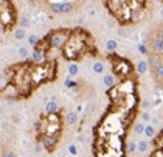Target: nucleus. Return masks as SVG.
I'll return each instance as SVG.
<instances>
[{"instance_id":"nucleus-18","label":"nucleus","mask_w":163,"mask_h":157,"mask_svg":"<svg viewBox=\"0 0 163 157\" xmlns=\"http://www.w3.org/2000/svg\"><path fill=\"white\" fill-rule=\"evenodd\" d=\"M20 22H22V28H26V26H28V19H26V17H22V19H20Z\"/></svg>"},{"instance_id":"nucleus-9","label":"nucleus","mask_w":163,"mask_h":157,"mask_svg":"<svg viewBox=\"0 0 163 157\" xmlns=\"http://www.w3.org/2000/svg\"><path fill=\"white\" fill-rule=\"evenodd\" d=\"M146 69H149V65H148V61H140L138 65H137V73H143Z\"/></svg>"},{"instance_id":"nucleus-4","label":"nucleus","mask_w":163,"mask_h":157,"mask_svg":"<svg viewBox=\"0 0 163 157\" xmlns=\"http://www.w3.org/2000/svg\"><path fill=\"white\" fill-rule=\"evenodd\" d=\"M2 25H3V31L11 30L12 26L17 23V11L16 6L12 5V0H2Z\"/></svg>"},{"instance_id":"nucleus-11","label":"nucleus","mask_w":163,"mask_h":157,"mask_svg":"<svg viewBox=\"0 0 163 157\" xmlns=\"http://www.w3.org/2000/svg\"><path fill=\"white\" fill-rule=\"evenodd\" d=\"M39 40H40V37H37L36 34H30V36H28V44L33 45V48H34V47L39 44Z\"/></svg>"},{"instance_id":"nucleus-14","label":"nucleus","mask_w":163,"mask_h":157,"mask_svg":"<svg viewBox=\"0 0 163 157\" xmlns=\"http://www.w3.org/2000/svg\"><path fill=\"white\" fill-rule=\"evenodd\" d=\"M19 54H20V58L28 59V51H26V48H25V47H20V48H19Z\"/></svg>"},{"instance_id":"nucleus-16","label":"nucleus","mask_w":163,"mask_h":157,"mask_svg":"<svg viewBox=\"0 0 163 157\" xmlns=\"http://www.w3.org/2000/svg\"><path fill=\"white\" fill-rule=\"evenodd\" d=\"M138 51H140V53H143V54L149 53V50L146 48V45H143V44H140V45H138Z\"/></svg>"},{"instance_id":"nucleus-3","label":"nucleus","mask_w":163,"mask_h":157,"mask_svg":"<svg viewBox=\"0 0 163 157\" xmlns=\"http://www.w3.org/2000/svg\"><path fill=\"white\" fill-rule=\"evenodd\" d=\"M107 58L110 61L112 72H113L115 76L118 78V81L134 78V65L131 64V61H127L121 56H117V54H113V53H110Z\"/></svg>"},{"instance_id":"nucleus-8","label":"nucleus","mask_w":163,"mask_h":157,"mask_svg":"<svg viewBox=\"0 0 163 157\" xmlns=\"http://www.w3.org/2000/svg\"><path fill=\"white\" fill-rule=\"evenodd\" d=\"M117 47H118V44H117V40H113V39H109L106 42V48L110 53H113L115 50H117Z\"/></svg>"},{"instance_id":"nucleus-21","label":"nucleus","mask_w":163,"mask_h":157,"mask_svg":"<svg viewBox=\"0 0 163 157\" xmlns=\"http://www.w3.org/2000/svg\"><path fill=\"white\" fill-rule=\"evenodd\" d=\"M162 14H163V10H162Z\"/></svg>"},{"instance_id":"nucleus-1","label":"nucleus","mask_w":163,"mask_h":157,"mask_svg":"<svg viewBox=\"0 0 163 157\" xmlns=\"http://www.w3.org/2000/svg\"><path fill=\"white\" fill-rule=\"evenodd\" d=\"M64 109H58L56 112H42L34 125L36 142L47 153H54L61 142V135L64 132Z\"/></svg>"},{"instance_id":"nucleus-2","label":"nucleus","mask_w":163,"mask_h":157,"mask_svg":"<svg viewBox=\"0 0 163 157\" xmlns=\"http://www.w3.org/2000/svg\"><path fill=\"white\" fill-rule=\"evenodd\" d=\"M61 53L64 59L72 64H76L86 54H98L96 48L92 47V36L83 28H75L72 31L70 37L61 48Z\"/></svg>"},{"instance_id":"nucleus-20","label":"nucleus","mask_w":163,"mask_h":157,"mask_svg":"<svg viewBox=\"0 0 163 157\" xmlns=\"http://www.w3.org/2000/svg\"><path fill=\"white\" fill-rule=\"evenodd\" d=\"M3 157H14V154H12V153H6Z\"/></svg>"},{"instance_id":"nucleus-12","label":"nucleus","mask_w":163,"mask_h":157,"mask_svg":"<svg viewBox=\"0 0 163 157\" xmlns=\"http://www.w3.org/2000/svg\"><path fill=\"white\" fill-rule=\"evenodd\" d=\"M51 11H53V12H59V14H62V2L51 3Z\"/></svg>"},{"instance_id":"nucleus-19","label":"nucleus","mask_w":163,"mask_h":157,"mask_svg":"<svg viewBox=\"0 0 163 157\" xmlns=\"http://www.w3.org/2000/svg\"><path fill=\"white\" fill-rule=\"evenodd\" d=\"M135 132H137V134H141V132H143V126H141V125H137V126H135Z\"/></svg>"},{"instance_id":"nucleus-5","label":"nucleus","mask_w":163,"mask_h":157,"mask_svg":"<svg viewBox=\"0 0 163 157\" xmlns=\"http://www.w3.org/2000/svg\"><path fill=\"white\" fill-rule=\"evenodd\" d=\"M73 30L69 28H58V30H53L47 34V39L51 45V48H62L64 44L67 42V39L70 37Z\"/></svg>"},{"instance_id":"nucleus-7","label":"nucleus","mask_w":163,"mask_h":157,"mask_svg":"<svg viewBox=\"0 0 163 157\" xmlns=\"http://www.w3.org/2000/svg\"><path fill=\"white\" fill-rule=\"evenodd\" d=\"M152 79H154L160 87H163V65H162L155 73H152Z\"/></svg>"},{"instance_id":"nucleus-15","label":"nucleus","mask_w":163,"mask_h":157,"mask_svg":"<svg viewBox=\"0 0 163 157\" xmlns=\"http://www.w3.org/2000/svg\"><path fill=\"white\" fill-rule=\"evenodd\" d=\"M93 70L98 72V73H101V72H103V64H101V62H95V64H93Z\"/></svg>"},{"instance_id":"nucleus-13","label":"nucleus","mask_w":163,"mask_h":157,"mask_svg":"<svg viewBox=\"0 0 163 157\" xmlns=\"http://www.w3.org/2000/svg\"><path fill=\"white\" fill-rule=\"evenodd\" d=\"M25 36H26L25 28H17V30H16V33H14V37H16V39H19V40H20V39H23Z\"/></svg>"},{"instance_id":"nucleus-10","label":"nucleus","mask_w":163,"mask_h":157,"mask_svg":"<svg viewBox=\"0 0 163 157\" xmlns=\"http://www.w3.org/2000/svg\"><path fill=\"white\" fill-rule=\"evenodd\" d=\"M73 10V5L70 2H62V14H69Z\"/></svg>"},{"instance_id":"nucleus-17","label":"nucleus","mask_w":163,"mask_h":157,"mask_svg":"<svg viewBox=\"0 0 163 157\" xmlns=\"http://www.w3.org/2000/svg\"><path fill=\"white\" fill-rule=\"evenodd\" d=\"M69 70H70V75H75V73L78 72V67H76V64H70Z\"/></svg>"},{"instance_id":"nucleus-6","label":"nucleus","mask_w":163,"mask_h":157,"mask_svg":"<svg viewBox=\"0 0 163 157\" xmlns=\"http://www.w3.org/2000/svg\"><path fill=\"white\" fill-rule=\"evenodd\" d=\"M148 65H149V70H151V75L155 73L160 67L163 65V58L162 54H155V53H149V58H148Z\"/></svg>"}]
</instances>
